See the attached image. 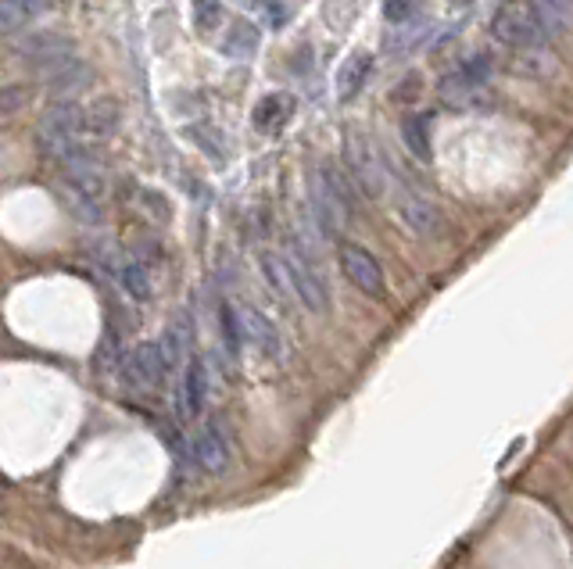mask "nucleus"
<instances>
[{"label": "nucleus", "mask_w": 573, "mask_h": 569, "mask_svg": "<svg viewBox=\"0 0 573 569\" xmlns=\"http://www.w3.org/2000/svg\"><path fill=\"white\" fill-rule=\"evenodd\" d=\"M208 401V369L201 358H190L187 369H183V383H180V405H183V416L197 419L201 408Z\"/></svg>", "instance_id": "14"}, {"label": "nucleus", "mask_w": 573, "mask_h": 569, "mask_svg": "<svg viewBox=\"0 0 573 569\" xmlns=\"http://www.w3.org/2000/svg\"><path fill=\"white\" fill-rule=\"evenodd\" d=\"M194 4V22L201 33H215L223 26V4L219 0H190Z\"/></svg>", "instance_id": "25"}, {"label": "nucleus", "mask_w": 573, "mask_h": 569, "mask_svg": "<svg viewBox=\"0 0 573 569\" xmlns=\"http://www.w3.org/2000/svg\"><path fill=\"white\" fill-rule=\"evenodd\" d=\"M344 172L351 176L355 190L369 201H380L387 194V172L380 165V151L373 144V136L362 133V129L344 133Z\"/></svg>", "instance_id": "1"}, {"label": "nucleus", "mask_w": 573, "mask_h": 569, "mask_svg": "<svg viewBox=\"0 0 573 569\" xmlns=\"http://www.w3.org/2000/svg\"><path fill=\"white\" fill-rule=\"evenodd\" d=\"M308 208H312V219H316V230L326 237H337L344 230V222L351 219V212L337 201V194L330 190V183L323 179V172L308 179Z\"/></svg>", "instance_id": "8"}, {"label": "nucleus", "mask_w": 573, "mask_h": 569, "mask_svg": "<svg viewBox=\"0 0 573 569\" xmlns=\"http://www.w3.org/2000/svg\"><path fill=\"white\" fill-rule=\"evenodd\" d=\"M36 136H86V104L51 101L43 108Z\"/></svg>", "instance_id": "12"}, {"label": "nucleus", "mask_w": 573, "mask_h": 569, "mask_svg": "<svg viewBox=\"0 0 573 569\" xmlns=\"http://www.w3.org/2000/svg\"><path fill=\"white\" fill-rule=\"evenodd\" d=\"M255 47H258V29L251 26V22H244V18L230 22L223 40V54H230V58H248V54H255Z\"/></svg>", "instance_id": "22"}, {"label": "nucleus", "mask_w": 573, "mask_h": 569, "mask_svg": "<svg viewBox=\"0 0 573 569\" xmlns=\"http://www.w3.org/2000/svg\"><path fill=\"white\" fill-rule=\"evenodd\" d=\"M287 262H291L294 294H298L301 305L316 315L326 312V308H330V290H326V280H323V272H319L316 258H312V251H305L301 244H294V251L287 255Z\"/></svg>", "instance_id": "4"}, {"label": "nucleus", "mask_w": 573, "mask_h": 569, "mask_svg": "<svg viewBox=\"0 0 573 569\" xmlns=\"http://www.w3.org/2000/svg\"><path fill=\"white\" fill-rule=\"evenodd\" d=\"M122 111L112 97H97L86 104V140H108L119 133Z\"/></svg>", "instance_id": "16"}, {"label": "nucleus", "mask_w": 573, "mask_h": 569, "mask_svg": "<svg viewBox=\"0 0 573 569\" xmlns=\"http://www.w3.org/2000/svg\"><path fill=\"white\" fill-rule=\"evenodd\" d=\"M531 8L548 36H566L573 29V0H531Z\"/></svg>", "instance_id": "19"}, {"label": "nucleus", "mask_w": 573, "mask_h": 569, "mask_svg": "<svg viewBox=\"0 0 573 569\" xmlns=\"http://www.w3.org/2000/svg\"><path fill=\"white\" fill-rule=\"evenodd\" d=\"M54 11V0H0V36L26 33L33 22Z\"/></svg>", "instance_id": "13"}, {"label": "nucleus", "mask_w": 573, "mask_h": 569, "mask_svg": "<svg viewBox=\"0 0 573 569\" xmlns=\"http://www.w3.org/2000/svg\"><path fill=\"white\" fill-rule=\"evenodd\" d=\"M230 437L219 423H205L194 437V459L197 466L212 476H223L230 469Z\"/></svg>", "instance_id": "11"}, {"label": "nucleus", "mask_w": 573, "mask_h": 569, "mask_svg": "<svg viewBox=\"0 0 573 569\" xmlns=\"http://www.w3.org/2000/svg\"><path fill=\"white\" fill-rule=\"evenodd\" d=\"M341 258V272L348 276L351 287H359L366 298H384L387 294V280H384V269L373 255H369L366 247L359 244H341L337 251Z\"/></svg>", "instance_id": "7"}, {"label": "nucleus", "mask_w": 573, "mask_h": 569, "mask_svg": "<svg viewBox=\"0 0 573 569\" xmlns=\"http://www.w3.org/2000/svg\"><path fill=\"white\" fill-rule=\"evenodd\" d=\"M280 108H287V101H283L280 94L266 97V101L258 104V111H255V126L258 129H273L276 126V111H280Z\"/></svg>", "instance_id": "28"}, {"label": "nucleus", "mask_w": 573, "mask_h": 569, "mask_svg": "<svg viewBox=\"0 0 573 569\" xmlns=\"http://www.w3.org/2000/svg\"><path fill=\"white\" fill-rule=\"evenodd\" d=\"M369 65H373V54L369 51H351L348 58H344L341 72H337V97H341V101L359 97L362 83H366L369 76Z\"/></svg>", "instance_id": "17"}, {"label": "nucleus", "mask_w": 573, "mask_h": 569, "mask_svg": "<svg viewBox=\"0 0 573 569\" xmlns=\"http://www.w3.org/2000/svg\"><path fill=\"white\" fill-rule=\"evenodd\" d=\"M29 101H33V86L26 83L4 86V90H0V126H8L15 115H22Z\"/></svg>", "instance_id": "23"}, {"label": "nucleus", "mask_w": 573, "mask_h": 569, "mask_svg": "<svg viewBox=\"0 0 573 569\" xmlns=\"http://www.w3.org/2000/svg\"><path fill=\"white\" fill-rule=\"evenodd\" d=\"M90 79H94V68L76 54V58L61 61L58 68H51L47 76H40V83H43V90L51 94V101H72V97L83 94L86 86H90Z\"/></svg>", "instance_id": "9"}, {"label": "nucleus", "mask_w": 573, "mask_h": 569, "mask_svg": "<svg viewBox=\"0 0 573 569\" xmlns=\"http://www.w3.org/2000/svg\"><path fill=\"white\" fill-rule=\"evenodd\" d=\"M258 265H262V276H266V283L280 294V298H298V294H294V276H291V262H287V258L276 255V251H262V255H258Z\"/></svg>", "instance_id": "20"}, {"label": "nucleus", "mask_w": 573, "mask_h": 569, "mask_svg": "<svg viewBox=\"0 0 573 569\" xmlns=\"http://www.w3.org/2000/svg\"><path fill=\"white\" fill-rule=\"evenodd\" d=\"M187 136H190V140H194V144L201 147L205 154H212L215 162H223V140H219V133H215V129H205V126L197 129V126H190Z\"/></svg>", "instance_id": "26"}, {"label": "nucleus", "mask_w": 573, "mask_h": 569, "mask_svg": "<svg viewBox=\"0 0 573 569\" xmlns=\"http://www.w3.org/2000/svg\"><path fill=\"white\" fill-rule=\"evenodd\" d=\"M484 79H488V58H473L459 68V72H448L441 83H437V97L448 104V108H470L480 101L484 94Z\"/></svg>", "instance_id": "6"}, {"label": "nucleus", "mask_w": 573, "mask_h": 569, "mask_svg": "<svg viewBox=\"0 0 573 569\" xmlns=\"http://www.w3.org/2000/svg\"><path fill=\"white\" fill-rule=\"evenodd\" d=\"M11 51L22 65H29L36 76H47L51 68H58L61 61L76 58V43L72 36L65 33H54V29H26L11 40Z\"/></svg>", "instance_id": "3"}, {"label": "nucleus", "mask_w": 573, "mask_h": 569, "mask_svg": "<svg viewBox=\"0 0 573 569\" xmlns=\"http://www.w3.org/2000/svg\"><path fill=\"white\" fill-rule=\"evenodd\" d=\"M137 201L144 204V212H147V215H154V219H158V222L169 219V204H165V197H162V194H154V190H137Z\"/></svg>", "instance_id": "29"}, {"label": "nucleus", "mask_w": 573, "mask_h": 569, "mask_svg": "<svg viewBox=\"0 0 573 569\" xmlns=\"http://www.w3.org/2000/svg\"><path fill=\"white\" fill-rule=\"evenodd\" d=\"M219 319H223V337H226V348H230V355H237L240 348V337H244V330H240V312L230 305H223V312H219Z\"/></svg>", "instance_id": "27"}, {"label": "nucleus", "mask_w": 573, "mask_h": 569, "mask_svg": "<svg viewBox=\"0 0 573 569\" xmlns=\"http://www.w3.org/2000/svg\"><path fill=\"white\" fill-rule=\"evenodd\" d=\"M420 15V0H387V18L391 22H409Z\"/></svg>", "instance_id": "30"}, {"label": "nucleus", "mask_w": 573, "mask_h": 569, "mask_svg": "<svg viewBox=\"0 0 573 569\" xmlns=\"http://www.w3.org/2000/svg\"><path fill=\"white\" fill-rule=\"evenodd\" d=\"M491 36L505 43L509 51H541L545 47V26L538 22L531 4L523 0H505L502 8L491 15Z\"/></svg>", "instance_id": "2"}, {"label": "nucleus", "mask_w": 573, "mask_h": 569, "mask_svg": "<svg viewBox=\"0 0 573 569\" xmlns=\"http://www.w3.org/2000/svg\"><path fill=\"white\" fill-rule=\"evenodd\" d=\"M165 373H169V362H165L162 355V344H151V340L137 344V348L126 355V362H122V380H126L133 391H158Z\"/></svg>", "instance_id": "5"}, {"label": "nucleus", "mask_w": 573, "mask_h": 569, "mask_svg": "<svg viewBox=\"0 0 573 569\" xmlns=\"http://www.w3.org/2000/svg\"><path fill=\"white\" fill-rule=\"evenodd\" d=\"M402 144H405V151L416 158V162H430V151H434V144H430V122L423 119V115H405Z\"/></svg>", "instance_id": "21"}, {"label": "nucleus", "mask_w": 573, "mask_h": 569, "mask_svg": "<svg viewBox=\"0 0 573 569\" xmlns=\"http://www.w3.org/2000/svg\"><path fill=\"white\" fill-rule=\"evenodd\" d=\"M240 330H244V337H248L258 351L280 355V330H276V323L266 312H258V308H240Z\"/></svg>", "instance_id": "15"}, {"label": "nucleus", "mask_w": 573, "mask_h": 569, "mask_svg": "<svg viewBox=\"0 0 573 569\" xmlns=\"http://www.w3.org/2000/svg\"><path fill=\"white\" fill-rule=\"evenodd\" d=\"M398 219H402L412 233H420V237L445 233V215H441V208H437L434 201H427L423 194H412V190L398 194Z\"/></svg>", "instance_id": "10"}, {"label": "nucleus", "mask_w": 573, "mask_h": 569, "mask_svg": "<svg viewBox=\"0 0 573 569\" xmlns=\"http://www.w3.org/2000/svg\"><path fill=\"white\" fill-rule=\"evenodd\" d=\"M112 272L119 276L122 290H126L133 301H151V294H154L151 272H147V265L140 262V258H119V262L112 265Z\"/></svg>", "instance_id": "18"}, {"label": "nucleus", "mask_w": 573, "mask_h": 569, "mask_svg": "<svg viewBox=\"0 0 573 569\" xmlns=\"http://www.w3.org/2000/svg\"><path fill=\"white\" fill-rule=\"evenodd\" d=\"M513 72L516 76H534V79H541V76H548L552 72V61L545 58L541 51H513Z\"/></svg>", "instance_id": "24"}]
</instances>
